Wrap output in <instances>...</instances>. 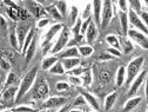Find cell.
I'll return each mask as SVG.
<instances>
[{"mask_svg":"<svg viewBox=\"0 0 148 112\" xmlns=\"http://www.w3.org/2000/svg\"><path fill=\"white\" fill-rule=\"evenodd\" d=\"M36 74H38V68L33 67V68H31V70L25 74L24 78L20 80V83H19V91H18L15 103L19 102V100L26 95V93L29 91V88H31L32 85L34 84V80H35V78H36Z\"/></svg>","mask_w":148,"mask_h":112,"instance_id":"6da1fadb","label":"cell"},{"mask_svg":"<svg viewBox=\"0 0 148 112\" xmlns=\"http://www.w3.org/2000/svg\"><path fill=\"white\" fill-rule=\"evenodd\" d=\"M143 62H145L143 57H138L128 64V66L126 68V83L127 84L133 83V80L138 77V74L143 65Z\"/></svg>","mask_w":148,"mask_h":112,"instance_id":"7a4b0ae2","label":"cell"},{"mask_svg":"<svg viewBox=\"0 0 148 112\" xmlns=\"http://www.w3.org/2000/svg\"><path fill=\"white\" fill-rule=\"evenodd\" d=\"M64 27L65 26L62 24H55L52 27H49V30L46 32V34L44 35V38H42V41H41V47H42L45 53H46V51H48V48L51 46V43L54 39V37L57 35L59 32H61L64 30Z\"/></svg>","mask_w":148,"mask_h":112,"instance_id":"3957f363","label":"cell"},{"mask_svg":"<svg viewBox=\"0 0 148 112\" xmlns=\"http://www.w3.org/2000/svg\"><path fill=\"white\" fill-rule=\"evenodd\" d=\"M69 37H71V32H69V30L65 26L64 30L60 32V34H59V37H58V40L55 41V44L53 45V47H52V50H51L52 54H57V53H59V52H62V50L67 46V44H68V41H69Z\"/></svg>","mask_w":148,"mask_h":112,"instance_id":"277c9868","label":"cell"},{"mask_svg":"<svg viewBox=\"0 0 148 112\" xmlns=\"http://www.w3.org/2000/svg\"><path fill=\"white\" fill-rule=\"evenodd\" d=\"M18 91H19V86H16V85L10 86L3 91V95H1V109L3 110H4L5 105L10 106L15 103Z\"/></svg>","mask_w":148,"mask_h":112,"instance_id":"5b68a950","label":"cell"},{"mask_svg":"<svg viewBox=\"0 0 148 112\" xmlns=\"http://www.w3.org/2000/svg\"><path fill=\"white\" fill-rule=\"evenodd\" d=\"M113 18V3L112 1H102V14H101V28L105 30L109 25Z\"/></svg>","mask_w":148,"mask_h":112,"instance_id":"8992f818","label":"cell"},{"mask_svg":"<svg viewBox=\"0 0 148 112\" xmlns=\"http://www.w3.org/2000/svg\"><path fill=\"white\" fill-rule=\"evenodd\" d=\"M127 37L131 40H134L140 47H142L143 50H148V35L135 30V28H131L128 31Z\"/></svg>","mask_w":148,"mask_h":112,"instance_id":"52a82bcc","label":"cell"},{"mask_svg":"<svg viewBox=\"0 0 148 112\" xmlns=\"http://www.w3.org/2000/svg\"><path fill=\"white\" fill-rule=\"evenodd\" d=\"M49 93V87L46 80L41 79L39 80V83L35 85L33 92H32V97L34 99H45Z\"/></svg>","mask_w":148,"mask_h":112,"instance_id":"ba28073f","label":"cell"},{"mask_svg":"<svg viewBox=\"0 0 148 112\" xmlns=\"http://www.w3.org/2000/svg\"><path fill=\"white\" fill-rule=\"evenodd\" d=\"M128 19H129V23H131V24L135 27V30H138V31H140V32H142V33H145V34L148 35V28H147L146 25L142 23L140 15H139L138 13H135V12H134L133 10H131V8L128 10Z\"/></svg>","mask_w":148,"mask_h":112,"instance_id":"9c48e42d","label":"cell"},{"mask_svg":"<svg viewBox=\"0 0 148 112\" xmlns=\"http://www.w3.org/2000/svg\"><path fill=\"white\" fill-rule=\"evenodd\" d=\"M67 102H68V99L66 97H59V96L51 97L44 102V104L41 105V109L48 110V109H54V107H58V106H65Z\"/></svg>","mask_w":148,"mask_h":112,"instance_id":"30bf717a","label":"cell"},{"mask_svg":"<svg viewBox=\"0 0 148 112\" xmlns=\"http://www.w3.org/2000/svg\"><path fill=\"white\" fill-rule=\"evenodd\" d=\"M147 74H148L147 70H143V71H141V73L138 74V77H136V78L133 80V83L131 84V88H129V92H128L129 96H134L135 93L139 91V88L141 87L142 83L146 80Z\"/></svg>","mask_w":148,"mask_h":112,"instance_id":"8fae6325","label":"cell"},{"mask_svg":"<svg viewBox=\"0 0 148 112\" xmlns=\"http://www.w3.org/2000/svg\"><path fill=\"white\" fill-rule=\"evenodd\" d=\"M78 91L80 92V95L85 98V100H86V103H88L92 107H93L97 112L100 110V105H99V103H98V99L93 96V95H90L89 92H87L86 90H84V88H80V87H78Z\"/></svg>","mask_w":148,"mask_h":112,"instance_id":"7c38bea8","label":"cell"},{"mask_svg":"<svg viewBox=\"0 0 148 112\" xmlns=\"http://www.w3.org/2000/svg\"><path fill=\"white\" fill-rule=\"evenodd\" d=\"M29 26H26V25H20L15 28V32H16V37H18V40H19V45H20V48L23 50V46L25 44V40H26V37L29 32Z\"/></svg>","mask_w":148,"mask_h":112,"instance_id":"4fadbf2b","label":"cell"},{"mask_svg":"<svg viewBox=\"0 0 148 112\" xmlns=\"http://www.w3.org/2000/svg\"><path fill=\"white\" fill-rule=\"evenodd\" d=\"M85 37H86V40H87L88 44H93L95 41L97 37H98V26L95 25L94 21H92L89 24V26H88V28L86 31Z\"/></svg>","mask_w":148,"mask_h":112,"instance_id":"5bb4252c","label":"cell"},{"mask_svg":"<svg viewBox=\"0 0 148 112\" xmlns=\"http://www.w3.org/2000/svg\"><path fill=\"white\" fill-rule=\"evenodd\" d=\"M93 7V15H94V23L97 26L101 25V14H102V1H93L92 3Z\"/></svg>","mask_w":148,"mask_h":112,"instance_id":"9a60e30c","label":"cell"},{"mask_svg":"<svg viewBox=\"0 0 148 112\" xmlns=\"http://www.w3.org/2000/svg\"><path fill=\"white\" fill-rule=\"evenodd\" d=\"M61 63H62L65 70L69 72V71L74 70L75 67L80 66L81 60H80V58H66V59H61Z\"/></svg>","mask_w":148,"mask_h":112,"instance_id":"2e32d148","label":"cell"},{"mask_svg":"<svg viewBox=\"0 0 148 112\" xmlns=\"http://www.w3.org/2000/svg\"><path fill=\"white\" fill-rule=\"evenodd\" d=\"M27 6H28V11L32 12L34 17H40L46 11L39 3H36V1H29V3H27Z\"/></svg>","mask_w":148,"mask_h":112,"instance_id":"e0dca14e","label":"cell"},{"mask_svg":"<svg viewBox=\"0 0 148 112\" xmlns=\"http://www.w3.org/2000/svg\"><path fill=\"white\" fill-rule=\"evenodd\" d=\"M58 62H59L58 57H55V55H48V57H45L41 62V68L44 71H49Z\"/></svg>","mask_w":148,"mask_h":112,"instance_id":"ac0fdd59","label":"cell"},{"mask_svg":"<svg viewBox=\"0 0 148 112\" xmlns=\"http://www.w3.org/2000/svg\"><path fill=\"white\" fill-rule=\"evenodd\" d=\"M142 98L141 97H133L131 99H128L126 103H125V106L122 109V112H131L132 110H134L140 103H141Z\"/></svg>","mask_w":148,"mask_h":112,"instance_id":"d6986e66","label":"cell"},{"mask_svg":"<svg viewBox=\"0 0 148 112\" xmlns=\"http://www.w3.org/2000/svg\"><path fill=\"white\" fill-rule=\"evenodd\" d=\"M61 59H66V58H79L80 53H79V48L75 46H72L67 50H65L64 52H61Z\"/></svg>","mask_w":148,"mask_h":112,"instance_id":"ffe728a7","label":"cell"},{"mask_svg":"<svg viewBox=\"0 0 148 112\" xmlns=\"http://www.w3.org/2000/svg\"><path fill=\"white\" fill-rule=\"evenodd\" d=\"M35 50H36V40H35V38L33 39V41H32V44L29 45V47L27 48V51H26V53H25V63L26 64H28L32 59H33V57H34V53H35Z\"/></svg>","mask_w":148,"mask_h":112,"instance_id":"44dd1931","label":"cell"},{"mask_svg":"<svg viewBox=\"0 0 148 112\" xmlns=\"http://www.w3.org/2000/svg\"><path fill=\"white\" fill-rule=\"evenodd\" d=\"M18 82H19V79H18L16 74H15L14 72H10V73L7 74V78H6L5 83H4V85H3V91H4L5 88L10 87V86H14Z\"/></svg>","mask_w":148,"mask_h":112,"instance_id":"7402d4cb","label":"cell"},{"mask_svg":"<svg viewBox=\"0 0 148 112\" xmlns=\"http://www.w3.org/2000/svg\"><path fill=\"white\" fill-rule=\"evenodd\" d=\"M128 21H129L128 13L120 12V23H121V27H122V32H123V35L125 37H127L128 31H129V28H128Z\"/></svg>","mask_w":148,"mask_h":112,"instance_id":"603a6c76","label":"cell"},{"mask_svg":"<svg viewBox=\"0 0 148 112\" xmlns=\"http://www.w3.org/2000/svg\"><path fill=\"white\" fill-rule=\"evenodd\" d=\"M116 97H118L116 92L109 93V95L106 97V99H105V110H106V111H109L110 109L113 107V105H114V103H115V100H116Z\"/></svg>","mask_w":148,"mask_h":112,"instance_id":"cb8c5ba5","label":"cell"},{"mask_svg":"<svg viewBox=\"0 0 148 112\" xmlns=\"http://www.w3.org/2000/svg\"><path fill=\"white\" fill-rule=\"evenodd\" d=\"M81 79H82L84 86H86V87L90 86L92 82H93V74H92V70H90L89 67L86 68V71L84 72V74L81 76Z\"/></svg>","mask_w":148,"mask_h":112,"instance_id":"d4e9b609","label":"cell"},{"mask_svg":"<svg viewBox=\"0 0 148 112\" xmlns=\"http://www.w3.org/2000/svg\"><path fill=\"white\" fill-rule=\"evenodd\" d=\"M106 41L107 44L110 46V47H113V48H116V50H120V41L118 39V37L114 35V34H108L106 35Z\"/></svg>","mask_w":148,"mask_h":112,"instance_id":"484cf974","label":"cell"},{"mask_svg":"<svg viewBox=\"0 0 148 112\" xmlns=\"http://www.w3.org/2000/svg\"><path fill=\"white\" fill-rule=\"evenodd\" d=\"M46 12L48 13V14H51L55 20H61L62 19V15L60 14V12H59V10L57 8V6L55 5H51V6H47L46 8Z\"/></svg>","mask_w":148,"mask_h":112,"instance_id":"4316f807","label":"cell"},{"mask_svg":"<svg viewBox=\"0 0 148 112\" xmlns=\"http://www.w3.org/2000/svg\"><path fill=\"white\" fill-rule=\"evenodd\" d=\"M10 44L11 46L16 50V51H21L20 48V45H19V40H18V37H16V32L15 30H12L11 33H10Z\"/></svg>","mask_w":148,"mask_h":112,"instance_id":"83f0119b","label":"cell"},{"mask_svg":"<svg viewBox=\"0 0 148 112\" xmlns=\"http://www.w3.org/2000/svg\"><path fill=\"white\" fill-rule=\"evenodd\" d=\"M78 48H79L80 55H81V57H84V58L89 57V55H92V54H93V52H94L93 47H92L90 45H81Z\"/></svg>","mask_w":148,"mask_h":112,"instance_id":"f1b7e54d","label":"cell"},{"mask_svg":"<svg viewBox=\"0 0 148 112\" xmlns=\"http://www.w3.org/2000/svg\"><path fill=\"white\" fill-rule=\"evenodd\" d=\"M126 82V68L123 66H120L116 72V85L121 86Z\"/></svg>","mask_w":148,"mask_h":112,"instance_id":"f546056e","label":"cell"},{"mask_svg":"<svg viewBox=\"0 0 148 112\" xmlns=\"http://www.w3.org/2000/svg\"><path fill=\"white\" fill-rule=\"evenodd\" d=\"M65 72H66V70H65V67H64V65H62L61 62H58L57 64H55V65L49 70V73L57 74V76H62V74H65Z\"/></svg>","mask_w":148,"mask_h":112,"instance_id":"4dcf8cb0","label":"cell"},{"mask_svg":"<svg viewBox=\"0 0 148 112\" xmlns=\"http://www.w3.org/2000/svg\"><path fill=\"white\" fill-rule=\"evenodd\" d=\"M33 39H34V31L31 28L29 32H28V34H27V37H26V40H25V44H24V46H23V50H21L23 55H25V53H26L27 48L29 47V45L32 44Z\"/></svg>","mask_w":148,"mask_h":112,"instance_id":"1f68e13d","label":"cell"},{"mask_svg":"<svg viewBox=\"0 0 148 112\" xmlns=\"http://www.w3.org/2000/svg\"><path fill=\"white\" fill-rule=\"evenodd\" d=\"M6 12L7 14L10 15V18L13 20V21H18L20 19V8H12V7H7L6 8Z\"/></svg>","mask_w":148,"mask_h":112,"instance_id":"d6a6232c","label":"cell"},{"mask_svg":"<svg viewBox=\"0 0 148 112\" xmlns=\"http://www.w3.org/2000/svg\"><path fill=\"white\" fill-rule=\"evenodd\" d=\"M122 48H123V53L125 54L131 53L134 50V46H133L132 40L129 39V38H123L122 39Z\"/></svg>","mask_w":148,"mask_h":112,"instance_id":"836d02e7","label":"cell"},{"mask_svg":"<svg viewBox=\"0 0 148 112\" xmlns=\"http://www.w3.org/2000/svg\"><path fill=\"white\" fill-rule=\"evenodd\" d=\"M78 14H79V10L77 6H72L71 8V13H69V20H71V24L74 26L75 23L78 21Z\"/></svg>","mask_w":148,"mask_h":112,"instance_id":"e575fe53","label":"cell"},{"mask_svg":"<svg viewBox=\"0 0 148 112\" xmlns=\"http://www.w3.org/2000/svg\"><path fill=\"white\" fill-rule=\"evenodd\" d=\"M99 79H100V82H101L102 84H107V83H109L110 79H112L110 72H109V71H106V70L101 71L100 74H99Z\"/></svg>","mask_w":148,"mask_h":112,"instance_id":"d590c367","label":"cell"},{"mask_svg":"<svg viewBox=\"0 0 148 112\" xmlns=\"http://www.w3.org/2000/svg\"><path fill=\"white\" fill-rule=\"evenodd\" d=\"M129 4V8L133 10L135 13H141V1H139V0H132V1H128Z\"/></svg>","mask_w":148,"mask_h":112,"instance_id":"8d00e7d4","label":"cell"},{"mask_svg":"<svg viewBox=\"0 0 148 112\" xmlns=\"http://www.w3.org/2000/svg\"><path fill=\"white\" fill-rule=\"evenodd\" d=\"M55 6H57V8L59 10V12L62 17H66V14H67V3L66 1H58V3H55Z\"/></svg>","mask_w":148,"mask_h":112,"instance_id":"74e56055","label":"cell"},{"mask_svg":"<svg viewBox=\"0 0 148 112\" xmlns=\"http://www.w3.org/2000/svg\"><path fill=\"white\" fill-rule=\"evenodd\" d=\"M12 112H39V111L33 107H29V106L21 105V106H16V107L12 109Z\"/></svg>","mask_w":148,"mask_h":112,"instance_id":"f35d334b","label":"cell"},{"mask_svg":"<svg viewBox=\"0 0 148 112\" xmlns=\"http://www.w3.org/2000/svg\"><path fill=\"white\" fill-rule=\"evenodd\" d=\"M1 57H4V58H6L7 60H10L11 63H13L14 62V59H15V53H14V51L13 50H4L3 51V55Z\"/></svg>","mask_w":148,"mask_h":112,"instance_id":"ab89813d","label":"cell"},{"mask_svg":"<svg viewBox=\"0 0 148 112\" xmlns=\"http://www.w3.org/2000/svg\"><path fill=\"white\" fill-rule=\"evenodd\" d=\"M85 71H86V68H84L82 66H78V67H75L74 70L69 71L68 74H69V76H77V77H80V76H82V74H84Z\"/></svg>","mask_w":148,"mask_h":112,"instance_id":"60d3db41","label":"cell"},{"mask_svg":"<svg viewBox=\"0 0 148 112\" xmlns=\"http://www.w3.org/2000/svg\"><path fill=\"white\" fill-rule=\"evenodd\" d=\"M81 25H82V23H81V19H78V21L75 23V25L73 26V28H72V32L74 33V35H79V34H81Z\"/></svg>","mask_w":148,"mask_h":112,"instance_id":"b9f144b4","label":"cell"},{"mask_svg":"<svg viewBox=\"0 0 148 112\" xmlns=\"http://www.w3.org/2000/svg\"><path fill=\"white\" fill-rule=\"evenodd\" d=\"M68 82L75 86H80L82 84V79L80 77H77V76H68Z\"/></svg>","mask_w":148,"mask_h":112,"instance_id":"7bdbcfd3","label":"cell"},{"mask_svg":"<svg viewBox=\"0 0 148 112\" xmlns=\"http://www.w3.org/2000/svg\"><path fill=\"white\" fill-rule=\"evenodd\" d=\"M118 4V6H119V8H120V12H126V13H128V10H129V4H128V1H125V0H120V1H118L116 3Z\"/></svg>","mask_w":148,"mask_h":112,"instance_id":"ee69618b","label":"cell"},{"mask_svg":"<svg viewBox=\"0 0 148 112\" xmlns=\"http://www.w3.org/2000/svg\"><path fill=\"white\" fill-rule=\"evenodd\" d=\"M112 59H113V57L109 53H101L99 57H97V60H99V62H108Z\"/></svg>","mask_w":148,"mask_h":112,"instance_id":"f6af8a7d","label":"cell"},{"mask_svg":"<svg viewBox=\"0 0 148 112\" xmlns=\"http://www.w3.org/2000/svg\"><path fill=\"white\" fill-rule=\"evenodd\" d=\"M69 88V84L66 82H59L57 83V90L58 91H67Z\"/></svg>","mask_w":148,"mask_h":112,"instance_id":"bcb514c9","label":"cell"},{"mask_svg":"<svg viewBox=\"0 0 148 112\" xmlns=\"http://www.w3.org/2000/svg\"><path fill=\"white\" fill-rule=\"evenodd\" d=\"M11 65H12V63H11L10 60H7L6 58L1 57V67H3V70L10 71V70H11Z\"/></svg>","mask_w":148,"mask_h":112,"instance_id":"7dc6e473","label":"cell"},{"mask_svg":"<svg viewBox=\"0 0 148 112\" xmlns=\"http://www.w3.org/2000/svg\"><path fill=\"white\" fill-rule=\"evenodd\" d=\"M90 7H92V4L90 3L87 4V6H86V8H85V11L82 13V18L85 20H87V19H89V18H90Z\"/></svg>","mask_w":148,"mask_h":112,"instance_id":"c3c4849f","label":"cell"},{"mask_svg":"<svg viewBox=\"0 0 148 112\" xmlns=\"http://www.w3.org/2000/svg\"><path fill=\"white\" fill-rule=\"evenodd\" d=\"M107 53H109L112 57H121V51L116 50V48H113V47H109L107 50Z\"/></svg>","mask_w":148,"mask_h":112,"instance_id":"681fc988","label":"cell"},{"mask_svg":"<svg viewBox=\"0 0 148 112\" xmlns=\"http://www.w3.org/2000/svg\"><path fill=\"white\" fill-rule=\"evenodd\" d=\"M48 24H49V19H47V18H41V19L38 21V24H36V26H38V28H44Z\"/></svg>","mask_w":148,"mask_h":112,"instance_id":"f907efd6","label":"cell"},{"mask_svg":"<svg viewBox=\"0 0 148 112\" xmlns=\"http://www.w3.org/2000/svg\"><path fill=\"white\" fill-rule=\"evenodd\" d=\"M86 103V100H85V98L80 95V96H78L75 99H74V103H73V105L74 106H79V105H84Z\"/></svg>","mask_w":148,"mask_h":112,"instance_id":"816d5d0a","label":"cell"},{"mask_svg":"<svg viewBox=\"0 0 148 112\" xmlns=\"http://www.w3.org/2000/svg\"><path fill=\"white\" fill-rule=\"evenodd\" d=\"M92 23V19L89 18V19H87V20H85L84 23H82V25H81V34H86V31H87V28H88V26H89V24Z\"/></svg>","mask_w":148,"mask_h":112,"instance_id":"f5cc1de1","label":"cell"},{"mask_svg":"<svg viewBox=\"0 0 148 112\" xmlns=\"http://www.w3.org/2000/svg\"><path fill=\"white\" fill-rule=\"evenodd\" d=\"M28 17H29L28 10H26V8H20V19H21V20H26V19H28Z\"/></svg>","mask_w":148,"mask_h":112,"instance_id":"db71d44e","label":"cell"},{"mask_svg":"<svg viewBox=\"0 0 148 112\" xmlns=\"http://www.w3.org/2000/svg\"><path fill=\"white\" fill-rule=\"evenodd\" d=\"M140 18H141L142 23L146 25V27L148 28V12H141L140 13Z\"/></svg>","mask_w":148,"mask_h":112,"instance_id":"11a10c76","label":"cell"},{"mask_svg":"<svg viewBox=\"0 0 148 112\" xmlns=\"http://www.w3.org/2000/svg\"><path fill=\"white\" fill-rule=\"evenodd\" d=\"M0 21H1V27L5 30V28L7 27V21H6V19H5L4 15H0Z\"/></svg>","mask_w":148,"mask_h":112,"instance_id":"9f6ffc18","label":"cell"},{"mask_svg":"<svg viewBox=\"0 0 148 112\" xmlns=\"http://www.w3.org/2000/svg\"><path fill=\"white\" fill-rule=\"evenodd\" d=\"M145 95H146V98L148 100V74L146 77V87H145Z\"/></svg>","mask_w":148,"mask_h":112,"instance_id":"6f0895ef","label":"cell"},{"mask_svg":"<svg viewBox=\"0 0 148 112\" xmlns=\"http://www.w3.org/2000/svg\"><path fill=\"white\" fill-rule=\"evenodd\" d=\"M67 107H68L67 105H65V106H61V109H60V110H58L57 112H66V111H67Z\"/></svg>","mask_w":148,"mask_h":112,"instance_id":"680465c9","label":"cell"},{"mask_svg":"<svg viewBox=\"0 0 148 112\" xmlns=\"http://www.w3.org/2000/svg\"><path fill=\"white\" fill-rule=\"evenodd\" d=\"M68 112H82V111H81V110H77V109H75V110H69Z\"/></svg>","mask_w":148,"mask_h":112,"instance_id":"91938a15","label":"cell"},{"mask_svg":"<svg viewBox=\"0 0 148 112\" xmlns=\"http://www.w3.org/2000/svg\"><path fill=\"white\" fill-rule=\"evenodd\" d=\"M1 112H12V110H3Z\"/></svg>","mask_w":148,"mask_h":112,"instance_id":"94428289","label":"cell"},{"mask_svg":"<svg viewBox=\"0 0 148 112\" xmlns=\"http://www.w3.org/2000/svg\"><path fill=\"white\" fill-rule=\"evenodd\" d=\"M39 112H48L47 110H45V111H39Z\"/></svg>","mask_w":148,"mask_h":112,"instance_id":"6125c7cd","label":"cell"},{"mask_svg":"<svg viewBox=\"0 0 148 112\" xmlns=\"http://www.w3.org/2000/svg\"><path fill=\"white\" fill-rule=\"evenodd\" d=\"M143 3H145V4H146V5H148V1H143Z\"/></svg>","mask_w":148,"mask_h":112,"instance_id":"be15d7a7","label":"cell"},{"mask_svg":"<svg viewBox=\"0 0 148 112\" xmlns=\"http://www.w3.org/2000/svg\"><path fill=\"white\" fill-rule=\"evenodd\" d=\"M147 112H148V105H147Z\"/></svg>","mask_w":148,"mask_h":112,"instance_id":"e7e4bbea","label":"cell"},{"mask_svg":"<svg viewBox=\"0 0 148 112\" xmlns=\"http://www.w3.org/2000/svg\"><path fill=\"white\" fill-rule=\"evenodd\" d=\"M89 112H94V111H89ZM95 112H97V111H95Z\"/></svg>","mask_w":148,"mask_h":112,"instance_id":"03108f58","label":"cell"}]
</instances>
